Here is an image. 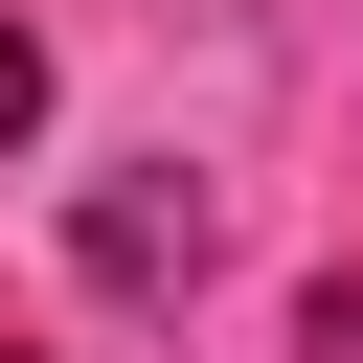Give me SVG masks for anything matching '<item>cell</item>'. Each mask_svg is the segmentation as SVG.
Here are the masks:
<instances>
[{
  "mask_svg": "<svg viewBox=\"0 0 363 363\" xmlns=\"http://www.w3.org/2000/svg\"><path fill=\"white\" fill-rule=\"evenodd\" d=\"M91 272H113V295H182V272H204V182H182V159H136V182L91 204Z\"/></svg>",
  "mask_w": 363,
  "mask_h": 363,
  "instance_id": "1",
  "label": "cell"
},
{
  "mask_svg": "<svg viewBox=\"0 0 363 363\" xmlns=\"http://www.w3.org/2000/svg\"><path fill=\"white\" fill-rule=\"evenodd\" d=\"M0 136H45V45H23V23H0Z\"/></svg>",
  "mask_w": 363,
  "mask_h": 363,
  "instance_id": "2",
  "label": "cell"
}]
</instances>
